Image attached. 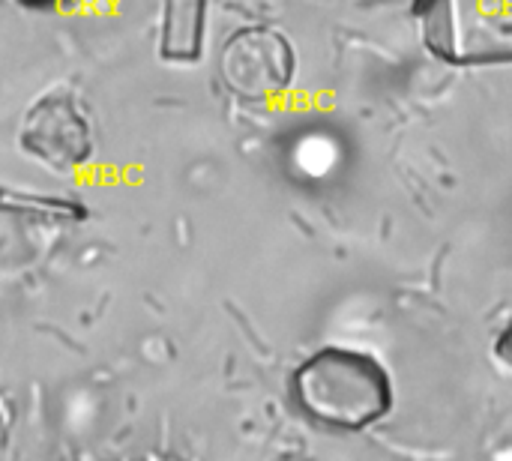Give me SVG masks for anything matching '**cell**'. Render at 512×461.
<instances>
[{
	"label": "cell",
	"instance_id": "7a4b0ae2",
	"mask_svg": "<svg viewBox=\"0 0 512 461\" xmlns=\"http://www.w3.org/2000/svg\"><path fill=\"white\" fill-rule=\"evenodd\" d=\"M429 45L459 63L512 60V0H417Z\"/></svg>",
	"mask_w": 512,
	"mask_h": 461
},
{
	"label": "cell",
	"instance_id": "5b68a950",
	"mask_svg": "<svg viewBox=\"0 0 512 461\" xmlns=\"http://www.w3.org/2000/svg\"><path fill=\"white\" fill-rule=\"evenodd\" d=\"M204 3L207 0H165L162 54L171 60H195L204 39Z\"/></svg>",
	"mask_w": 512,
	"mask_h": 461
},
{
	"label": "cell",
	"instance_id": "8992f818",
	"mask_svg": "<svg viewBox=\"0 0 512 461\" xmlns=\"http://www.w3.org/2000/svg\"><path fill=\"white\" fill-rule=\"evenodd\" d=\"M0 210H15V213H39L42 219H84V207L75 201L57 198V195H24V192H6L0 189Z\"/></svg>",
	"mask_w": 512,
	"mask_h": 461
},
{
	"label": "cell",
	"instance_id": "277c9868",
	"mask_svg": "<svg viewBox=\"0 0 512 461\" xmlns=\"http://www.w3.org/2000/svg\"><path fill=\"white\" fill-rule=\"evenodd\" d=\"M279 36L267 30L237 33L222 54L225 84L240 96H267L288 75V57Z\"/></svg>",
	"mask_w": 512,
	"mask_h": 461
},
{
	"label": "cell",
	"instance_id": "3957f363",
	"mask_svg": "<svg viewBox=\"0 0 512 461\" xmlns=\"http://www.w3.org/2000/svg\"><path fill=\"white\" fill-rule=\"evenodd\" d=\"M21 144L30 156L60 171L84 165L93 153L90 123L69 96L39 99L24 117Z\"/></svg>",
	"mask_w": 512,
	"mask_h": 461
},
{
	"label": "cell",
	"instance_id": "6da1fadb",
	"mask_svg": "<svg viewBox=\"0 0 512 461\" xmlns=\"http://www.w3.org/2000/svg\"><path fill=\"white\" fill-rule=\"evenodd\" d=\"M297 405L333 429H363L387 414L390 381L384 369L357 351L324 348L294 375Z\"/></svg>",
	"mask_w": 512,
	"mask_h": 461
}]
</instances>
